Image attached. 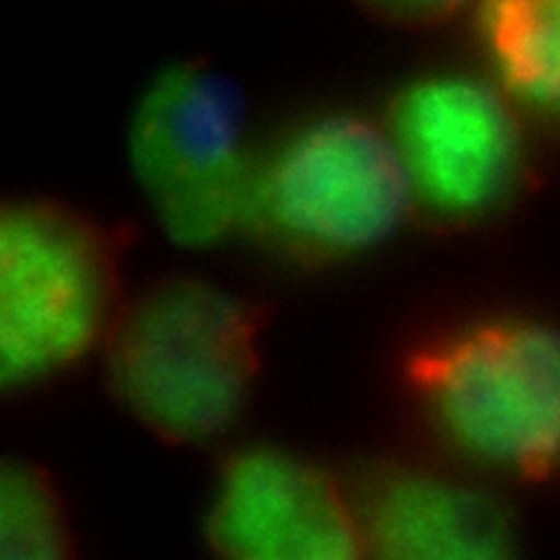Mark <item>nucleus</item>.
Returning a JSON list of instances; mask_svg holds the SVG:
<instances>
[{"instance_id": "obj_7", "label": "nucleus", "mask_w": 560, "mask_h": 560, "mask_svg": "<svg viewBox=\"0 0 560 560\" xmlns=\"http://www.w3.org/2000/svg\"><path fill=\"white\" fill-rule=\"evenodd\" d=\"M203 536L230 560L368 558L348 488L324 468L271 446L223 459Z\"/></svg>"}, {"instance_id": "obj_11", "label": "nucleus", "mask_w": 560, "mask_h": 560, "mask_svg": "<svg viewBox=\"0 0 560 560\" xmlns=\"http://www.w3.org/2000/svg\"><path fill=\"white\" fill-rule=\"evenodd\" d=\"M370 18L396 28L444 24L486 0H354Z\"/></svg>"}, {"instance_id": "obj_2", "label": "nucleus", "mask_w": 560, "mask_h": 560, "mask_svg": "<svg viewBox=\"0 0 560 560\" xmlns=\"http://www.w3.org/2000/svg\"><path fill=\"white\" fill-rule=\"evenodd\" d=\"M420 214L387 120L330 112L260 153L243 232L298 260L332 262L381 249Z\"/></svg>"}, {"instance_id": "obj_3", "label": "nucleus", "mask_w": 560, "mask_h": 560, "mask_svg": "<svg viewBox=\"0 0 560 560\" xmlns=\"http://www.w3.org/2000/svg\"><path fill=\"white\" fill-rule=\"evenodd\" d=\"M133 228L55 199L0 208V385L39 383L101 348L120 304Z\"/></svg>"}, {"instance_id": "obj_6", "label": "nucleus", "mask_w": 560, "mask_h": 560, "mask_svg": "<svg viewBox=\"0 0 560 560\" xmlns=\"http://www.w3.org/2000/svg\"><path fill=\"white\" fill-rule=\"evenodd\" d=\"M521 105L497 81L442 72L402 88L387 107L422 214L466 223L516 188L525 166Z\"/></svg>"}, {"instance_id": "obj_4", "label": "nucleus", "mask_w": 560, "mask_h": 560, "mask_svg": "<svg viewBox=\"0 0 560 560\" xmlns=\"http://www.w3.org/2000/svg\"><path fill=\"white\" fill-rule=\"evenodd\" d=\"M129 155L175 245L206 249L243 232L260 153L238 77L206 59L164 70L133 114Z\"/></svg>"}, {"instance_id": "obj_5", "label": "nucleus", "mask_w": 560, "mask_h": 560, "mask_svg": "<svg viewBox=\"0 0 560 560\" xmlns=\"http://www.w3.org/2000/svg\"><path fill=\"white\" fill-rule=\"evenodd\" d=\"M405 381L475 459L525 479L560 475V326L464 328L413 350Z\"/></svg>"}, {"instance_id": "obj_8", "label": "nucleus", "mask_w": 560, "mask_h": 560, "mask_svg": "<svg viewBox=\"0 0 560 560\" xmlns=\"http://www.w3.org/2000/svg\"><path fill=\"white\" fill-rule=\"evenodd\" d=\"M348 494L368 558L497 560L512 553L503 510L486 492L435 470L376 464Z\"/></svg>"}, {"instance_id": "obj_9", "label": "nucleus", "mask_w": 560, "mask_h": 560, "mask_svg": "<svg viewBox=\"0 0 560 560\" xmlns=\"http://www.w3.org/2000/svg\"><path fill=\"white\" fill-rule=\"evenodd\" d=\"M481 18L497 81L521 107L560 118V0H486Z\"/></svg>"}, {"instance_id": "obj_10", "label": "nucleus", "mask_w": 560, "mask_h": 560, "mask_svg": "<svg viewBox=\"0 0 560 560\" xmlns=\"http://www.w3.org/2000/svg\"><path fill=\"white\" fill-rule=\"evenodd\" d=\"M74 538L46 468L7 457L0 466V560H66Z\"/></svg>"}, {"instance_id": "obj_1", "label": "nucleus", "mask_w": 560, "mask_h": 560, "mask_svg": "<svg viewBox=\"0 0 560 560\" xmlns=\"http://www.w3.org/2000/svg\"><path fill=\"white\" fill-rule=\"evenodd\" d=\"M269 306L195 276L122 300L103 343L114 400L171 446L212 440L243 413L260 372Z\"/></svg>"}]
</instances>
